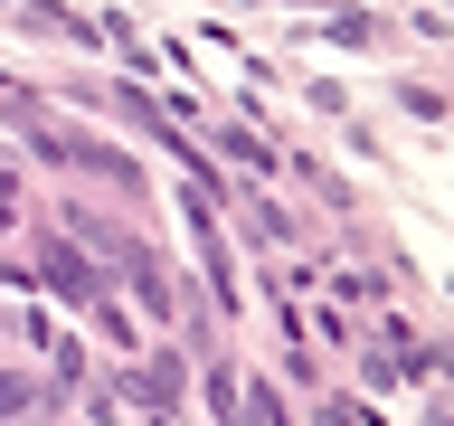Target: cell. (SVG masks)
Segmentation results:
<instances>
[{
    "label": "cell",
    "mask_w": 454,
    "mask_h": 426,
    "mask_svg": "<svg viewBox=\"0 0 454 426\" xmlns=\"http://www.w3.org/2000/svg\"><path fill=\"white\" fill-rule=\"evenodd\" d=\"M48 284H57V294H76V304L95 294V275H85V256H67V247H48Z\"/></svg>",
    "instance_id": "cell-1"
}]
</instances>
